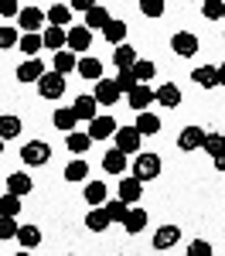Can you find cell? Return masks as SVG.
Instances as JSON below:
<instances>
[{"mask_svg": "<svg viewBox=\"0 0 225 256\" xmlns=\"http://www.w3.org/2000/svg\"><path fill=\"white\" fill-rule=\"evenodd\" d=\"M130 168H133V178H140L143 184L154 181V178H161V158L150 154V150H137V160Z\"/></svg>", "mask_w": 225, "mask_h": 256, "instance_id": "6da1fadb", "label": "cell"}, {"mask_svg": "<svg viewBox=\"0 0 225 256\" xmlns=\"http://www.w3.org/2000/svg\"><path fill=\"white\" fill-rule=\"evenodd\" d=\"M20 160H24V164H31V168H41V164H48V160H51V147H48L44 140H31V144H24V147H20Z\"/></svg>", "mask_w": 225, "mask_h": 256, "instance_id": "7a4b0ae2", "label": "cell"}, {"mask_svg": "<svg viewBox=\"0 0 225 256\" xmlns=\"http://www.w3.org/2000/svg\"><path fill=\"white\" fill-rule=\"evenodd\" d=\"M113 140H116V147H120L123 154H137V150H140V140H143V134L137 130V126H116Z\"/></svg>", "mask_w": 225, "mask_h": 256, "instance_id": "3957f363", "label": "cell"}, {"mask_svg": "<svg viewBox=\"0 0 225 256\" xmlns=\"http://www.w3.org/2000/svg\"><path fill=\"white\" fill-rule=\"evenodd\" d=\"M38 92L44 99H61V92H65V76L61 72H44L38 79Z\"/></svg>", "mask_w": 225, "mask_h": 256, "instance_id": "277c9868", "label": "cell"}, {"mask_svg": "<svg viewBox=\"0 0 225 256\" xmlns=\"http://www.w3.org/2000/svg\"><path fill=\"white\" fill-rule=\"evenodd\" d=\"M171 48H174V55H184V58H191V55H198L202 41L195 38L191 31H178V34L171 38Z\"/></svg>", "mask_w": 225, "mask_h": 256, "instance_id": "5b68a950", "label": "cell"}, {"mask_svg": "<svg viewBox=\"0 0 225 256\" xmlns=\"http://www.w3.org/2000/svg\"><path fill=\"white\" fill-rule=\"evenodd\" d=\"M126 102H130V110H137V113H143L150 102H154V89L147 86V82H137L130 92H126Z\"/></svg>", "mask_w": 225, "mask_h": 256, "instance_id": "8992f818", "label": "cell"}, {"mask_svg": "<svg viewBox=\"0 0 225 256\" xmlns=\"http://www.w3.org/2000/svg\"><path fill=\"white\" fill-rule=\"evenodd\" d=\"M68 52H75V55H85L89 52V44H92V31L82 24V28H68Z\"/></svg>", "mask_w": 225, "mask_h": 256, "instance_id": "52a82bcc", "label": "cell"}, {"mask_svg": "<svg viewBox=\"0 0 225 256\" xmlns=\"http://www.w3.org/2000/svg\"><path fill=\"white\" fill-rule=\"evenodd\" d=\"M140 195H143V181L140 178H123L120 181V188H116V198H123L126 205H133V202H140Z\"/></svg>", "mask_w": 225, "mask_h": 256, "instance_id": "ba28073f", "label": "cell"}, {"mask_svg": "<svg viewBox=\"0 0 225 256\" xmlns=\"http://www.w3.org/2000/svg\"><path fill=\"white\" fill-rule=\"evenodd\" d=\"M178 239H181V229H178V226H161V229L154 232V250H157V253H167Z\"/></svg>", "mask_w": 225, "mask_h": 256, "instance_id": "9c48e42d", "label": "cell"}, {"mask_svg": "<svg viewBox=\"0 0 225 256\" xmlns=\"http://www.w3.org/2000/svg\"><path fill=\"white\" fill-rule=\"evenodd\" d=\"M154 102H161L164 110H174V106H181V89L174 82H164L161 89L154 92Z\"/></svg>", "mask_w": 225, "mask_h": 256, "instance_id": "30bf717a", "label": "cell"}, {"mask_svg": "<svg viewBox=\"0 0 225 256\" xmlns=\"http://www.w3.org/2000/svg\"><path fill=\"white\" fill-rule=\"evenodd\" d=\"M113 134H116V120H113V116L89 120V137H92V140H106V137H113Z\"/></svg>", "mask_w": 225, "mask_h": 256, "instance_id": "8fae6325", "label": "cell"}, {"mask_svg": "<svg viewBox=\"0 0 225 256\" xmlns=\"http://www.w3.org/2000/svg\"><path fill=\"white\" fill-rule=\"evenodd\" d=\"M202 144H205L202 126H184L181 137H178V147H181V150H202Z\"/></svg>", "mask_w": 225, "mask_h": 256, "instance_id": "7c38bea8", "label": "cell"}, {"mask_svg": "<svg viewBox=\"0 0 225 256\" xmlns=\"http://www.w3.org/2000/svg\"><path fill=\"white\" fill-rule=\"evenodd\" d=\"M92 96L99 99V106H113V102H116L123 92L116 89V82H113V79H99V82H96V92H92Z\"/></svg>", "mask_w": 225, "mask_h": 256, "instance_id": "4fadbf2b", "label": "cell"}, {"mask_svg": "<svg viewBox=\"0 0 225 256\" xmlns=\"http://www.w3.org/2000/svg\"><path fill=\"white\" fill-rule=\"evenodd\" d=\"M44 20H48V18L41 14L38 7H20V14H17V24L24 28V31H38Z\"/></svg>", "mask_w": 225, "mask_h": 256, "instance_id": "5bb4252c", "label": "cell"}, {"mask_svg": "<svg viewBox=\"0 0 225 256\" xmlns=\"http://www.w3.org/2000/svg\"><path fill=\"white\" fill-rule=\"evenodd\" d=\"M96 106H99V99H96V96H79L75 102H72V110H75V116H79V120H85V123H89V120H96V116H99V113H96Z\"/></svg>", "mask_w": 225, "mask_h": 256, "instance_id": "9a60e30c", "label": "cell"}, {"mask_svg": "<svg viewBox=\"0 0 225 256\" xmlns=\"http://www.w3.org/2000/svg\"><path fill=\"white\" fill-rule=\"evenodd\" d=\"M41 76H44V65L38 58H27L17 65V82H38Z\"/></svg>", "mask_w": 225, "mask_h": 256, "instance_id": "2e32d148", "label": "cell"}, {"mask_svg": "<svg viewBox=\"0 0 225 256\" xmlns=\"http://www.w3.org/2000/svg\"><path fill=\"white\" fill-rule=\"evenodd\" d=\"M102 168H106V174H123V171H126V154H123L120 147L106 150V158H102Z\"/></svg>", "mask_w": 225, "mask_h": 256, "instance_id": "e0dca14e", "label": "cell"}, {"mask_svg": "<svg viewBox=\"0 0 225 256\" xmlns=\"http://www.w3.org/2000/svg\"><path fill=\"white\" fill-rule=\"evenodd\" d=\"M7 192H14V195H31L34 192V184H31V174H24V171H14V174L7 178Z\"/></svg>", "mask_w": 225, "mask_h": 256, "instance_id": "ac0fdd59", "label": "cell"}, {"mask_svg": "<svg viewBox=\"0 0 225 256\" xmlns=\"http://www.w3.org/2000/svg\"><path fill=\"white\" fill-rule=\"evenodd\" d=\"M85 229H89V232H106V229H109V216H106V208L92 205L89 216H85Z\"/></svg>", "mask_w": 225, "mask_h": 256, "instance_id": "d6986e66", "label": "cell"}, {"mask_svg": "<svg viewBox=\"0 0 225 256\" xmlns=\"http://www.w3.org/2000/svg\"><path fill=\"white\" fill-rule=\"evenodd\" d=\"M79 76L89 82H99L102 79V62L92 58V55H85V58H79Z\"/></svg>", "mask_w": 225, "mask_h": 256, "instance_id": "ffe728a7", "label": "cell"}, {"mask_svg": "<svg viewBox=\"0 0 225 256\" xmlns=\"http://www.w3.org/2000/svg\"><path fill=\"white\" fill-rule=\"evenodd\" d=\"M133 126L140 130L143 137H154V134L161 130V116H157V113H150V110H143L140 116H137V123H133Z\"/></svg>", "mask_w": 225, "mask_h": 256, "instance_id": "44dd1931", "label": "cell"}, {"mask_svg": "<svg viewBox=\"0 0 225 256\" xmlns=\"http://www.w3.org/2000/svg\"><path fill=\"white\" fill-rule=\"evenodd\" d=\"M143 226H147V212H143V208H126V216H123V229H126L130 236H137Z\"/></svg>", "mask_w": 225, "mask_h": 256, "instance_id": "7402d4cb", "label": "cell"}, {"mask_svg": "<svg viewBox=\"0 0 225 256\" xmlns=\"http://www.w3.org/2000/svg\"><path fill=\"white\" fill-rule=\"evenodd\" d=\"M41 41H44V48H51V52H61V48H65V41H68V31H65V28H44Z\"/></svg>", "mask_w": 225, "mask_h": 256, "instance_id": "603a6c76", "label": "cell"}, {"mask_svg": "<svg viewBox=\"0 0 225 256\" xmlns=\"http://www.w3.org/2000/svg\"><path fill=\"white\" fill-rule=\"evenodd\" d=\"M44 18L51 20V28H68V20H72V7H68V4H55Z\"/></svg>", "mask_w": 225, "mask_h": 256, "instance_id": "cb8c5ba5", "label": "cell"}, {"mask_svg": "<svg viewBox=\"0 0 225 256\" xmlns=\"http://www.w3.org/2000/svg\"><path fill=\"white\" fill-rule=\"evenodd\" d=\"M191 79L198 82L202 89H215V86H219V79H215V65H198V68L191 72Z\"/></svg>", "mask_w": 225, "mask_h": 256, "instance_id": "d4e9b609", "label": "cell"}, {"mask_svg": "<svg viewBox=\"0 0 225 256\" xmlns=\"http://www.w3.org/2000/svg\"><path fill=\"white\" fill-rule=\"evenodd\" d=\"M102 38L109 41V44H123V38H126V24H123V20H113V18H109V24L102 28Z\"/></svg>", "mask_w": 225, "mask_h": 256, "instance_id": "484cf974", "label": "cell"}, {"mask_svg": "<svg viewBox=\"0 0 225 256\" xmlns=\"http://www.w3.org/2000/svg\"><path fill=\"white\" fill-rule=\"evenodd\" d=\"M17 48L24 52V55H27V58H31V55H38L41 48H44V41H41L38 31H27V34H24V38L17 41Z\"/></svg>", "mask_w": 225, "mask_h": 256, "instance_id": "4316f807", "label": "cell"}, {"mask_svg": "<svg viewBox=\"0 0 225 256\" xmlns=\"http://www.w3.org/2000/svg\"><path fill=\"white\" fill-rule=\"evenodd\" d=\"M130 72L137 76V82H150L154 76H157V65H154V62H147V58H137L133 65H130Z\"/></svg>", "mask_w": 225, "mask_h": 256, "instance_id": "83f0119b", "label": "cell"}, {"mask_svg": "<svg viewBox=\"0 0 225 256\" xmlns=\"http://www.w3.org/2000/svg\"><path fill=\"white\" fill-rule=\"evenodd\" d=\"M106 198H109V188H106L102 181H89V184H85V202H89V205H102Z\"/></svg>", "mask_w": 225, "mask_h": 256, "instance_id": "f1b7e54d", "label": "cell"}, {"mask_svg": "<svg viewBox=\"0 0 225 256\" xmlns=\"http://www.w3.org/2000/svg\"><path fill=\"white\" fill-rule=\"evenodd\" d=\"M17 242L24 246V250H38L41 246V232L34 229V226H20L17 229Z\"/></svg>", "mask_w": 225, "mask_h": 256, "instance_id": "f546056e", "label": "cell"}, {"mask_svg": "<svg viewBox=\"0 0 225 256\" xmlns=\"http://www.w3.org/2000/svg\"><path fill=\"white\" fill-rule=\"evenodd\" d=\"M102 208H106L109 222H123V216H126V208H130V205H126L123 198H106V202H102Z\"/></svg>", "mask_w": 225, "mask_h": 256, "instance_id": "4dcf8cb0", "label": "cell"}, {"mask_svg": "<svg viewBox=\"0 0 225 256\" xmlns=\"http://www.w3.org/2000/svg\"><path fill=\"white\" fill-rule=\"evenodd\" d=\"M106 24H109V10H106V7L96 4V7L85 10V28H106Z\"/></svg>", "mask_w": 225, "mask_h": 256, "instance_id": "1f68e13d", "label": "cell"}, {"mask_svg": "<svg viewBox=\"0 0 225 256\" xmlns=\"http://www.w3.org/2000/svg\"><path fill=\"white\" fill-rule=\"evenodd\" d=\"M75 123H79V116H75V110H72V106H68V110H55V126H58V130L72 134V130H75Z\"/></svg>", "mask_w": 225, "mask_h": 256, "instance_id": "d6a6232c", "label": "cell"}, {"mask_svg": "<svg viewBox=\"0 0 225 256\" xmlns=\"http://www.w3.org/2000/svg\"><path fill=\"white\" fill-rule=\"evenodd\" d=\"M72 68H79V58H75V52H55V72H72Z\"/></svg>", "mask_w": 225, "mask_h": 256, "instance_id": "836d02e7", "label": "cell"}, {"mask_svg": "<svg viewBox=\"0 0 225 256\" xmlns=\"http://www.w3.org/2000/svg\"><path fill=\"white\" fill-rule=\"evenodd\" d=\"M65 144H68V150H72V154H85V150H89V144H92V137H89V134H79V130H72Z\"/></svg>", "mask_w": 225, "mask_h": 256, "instance_id": "e575fe53", "label": "cell"}, {"mask_svg": "<svg viewBox=\"0 0 225 256\" xmlns=\"http://www.w3.org/2000/svg\"><path fill=\"white\" fill-rule=\"evenodd\" d=\"M0 216H20V195L14 192H7V195H0Z\"/></svg>", "mask_w": 225, "mask_h": 256, "instance_id": "d590c367", "label": "cell"}, {"mask_svg": "<svg viewBox=\"0 0 225 256\" xmlns=\"http://www.w3.org/2000/svg\"><path fill=\"white\" fill-rule=\"evenodd\" d=\"M0 137L3 140L20 137V120L17 116H0Z\"/></svg>", "mask_w": 225, "mask_h": 256, "instance_id": "8d00e7d4", "label": "cell"}, {"mask_svg": "<svg viewBox=\"0 0 225 256\" xmlns=\"http://www.w3.org/2000/svg\"><path fill=\"white\" fill-rule=\"evenodd\" d=\"M85 174H89V164H85V160H72V164L65 168V181H72V184H75V181H85Z\"/></svg>", "mask_w": 225, "mask_h": 256, "instance_id": "74e56055", "label": "cell"}, {"mask_svg": "<svg viewBox=\"0 0 225 256\" xmlns=\"http://www.w3.org/2000/svg\"><path fill=\"white\" fill-rule=\"evenodd\" d=\"M113 62H116L120 68H130V65L137 62V52H133L130 44H116V55H113Z\"/></svg>", "mask_w": 225, "mask_h": 256, "instance_id": "f35d334b", "label": "cell"}, {"mask_svg": "<svg viewBox=\"0 0 225 256\" xmlns=\"http://www.w3.org/2000/svg\"><path fill=\"white\" fill-rule=\"evenodd\" d=\"M202 150H208L212 158H215V154H222V150H225V137H222V134H205Z\"/></svg>", "mask_w": 225, "mask_h": 256, "instance_id": "ab89813d", "label": "cell"}, {"mask_svg": "<svg viewBox=\"0 0 225 256\" xmlns=\"http://www.w3.org/2000/svg\"><path fill=\"white\" fill-rule=\"evenodd\" d=\"M116 89H120L123 96H126V92H130V89H133V86H137V76H133V72H130V68H120V76H116Z\"/></svg>", "mask_w": 225, "mask_h": 256, "instance_id": "60d3db41", "label": "cell"}, {"mask_svg": "<svg viewBox=\"0 0 225 256\" xmlns=\"http://www.w3.org/2000/svg\"><path fill=\"white\" fill-rule=\"evenodd\" d=\"M17 41H20L17 28H3V24H0V52H7V48H14Z\"/></svg>", "mask_w": 225, "mask_h": 256, "instance_id": "b9f144b4", "label": "cell"}, {"mask_svg": "<svg viewBox=\"0 0 225 256\" xmlns=\"http://www.w3.org/2000/svg\"><path fill=\"white\" fill-rule=\"evenodd\" d=\"M17 222H14V216H0V239H17Z\"/></svg>", "mask_w": 225, "mask_h": 256, "instance_id": "7bdbcfd3", "label": "cell"}, {"mask_svg": "<svg viewBox=\"0 0 225 256\" xmlns=\"http://www.w3.org/2000/svg\"><path fill=\"white\" fill-rule=\"evenodd\" d=\"M222 7H225V0H205L202 14H205L208 20H219V18H222Z\"/></svg>", "mask_w": 225, "mask_h": 256, "instance_id": "ee69618b", "label": "cell"}, {"mask_svg": "<svg viewBox=\"0 0 225 256\" xmlns=\"http://www.w3.org/2000/svg\"><path fill=\"white\" fill-rule=\"evenodd\" d=\"M140 10L147 18H161L164 14V0H140Z\"/></svg>", "mask_w": 225, "mask_h": 256, "instance_id": "f6af8a7d", "label": "cell"}, {"mask_svg": "<svg viewBox=\"0 0 225 256\" xmlns=\"http://www.w3.org/2000/svg\"><path fill=\"white\" fill-rule=\"evenodd\" d=\"M188 256H212V246H208L205 239H195V242L188 246Z\"/></svg>", "mask_w": 225, "mask_h": 256, "instance_id": "bcb514c9", "label": "cell"}, {"mask_svg": "<svg viewBox=\"0 0 225 256\" xmlns=\"http://www.w3.org/2000/svg\"><path fill=\"white\" fill-rule=\"evenodd\" d=\"M17 14H20L17 0H0V18H17Z\"/></svg>", "mask_w": 225, "mask_h": 256, "instance_id": "7dc6e473", "label": "cell"}, {"mask_svg": "<svg viewBox=\"0 0 225 256\" xmlns=\"http://www.w3.org/2000/svg\"><path fill=\"white\" fill-rule=\"evenodd\" d=\"M68 7L72 10H89V7H96V0H68Z\"/></svg>", "mask_w": 225, "mask_h": 256, "instance_id": "c3c4849f", "label": "cell"}, {"mask_svg": "<svg viewBox=\"0 0 225 256\" xmlns=\"http://www.w3.org/2000/svg\"><path fill=\"white\" fill-rule=\"evenodd\" d=\"M215 79H219V86H225V62H222V65H215Z\"/></svg>", "mask_w": 225, "mask_h": 256, "instance_id": "681fc988", "label": "cell"}, {"mask_svg": "<svg viewBox=\"0 0 225 256\" xmlns=\"http://www.w3.org/2000/svg\"><path fill=\"white\" fill-rule=\"evenodd\" d=\"M212 160H215V168H219V171H222V174H225V150H222V154H215V158H212Z\"/></svg>", "mask_w": 225, "mask_h": 256, "instance_id": "f907efd6", "label": "cell"}, {"mask_svg": "<svg viewBox=\"0 0 225 256\" xmlns=\"http://www.w3.org/2000/svg\"><path fill=\"white\" fill-rule=\"evenodd\" d=\"M3 144H7V140H3V137H0V154H3Z\"/></svg>", "mask_w": 225, "mask_h": 256, "instance_id": "816d5d0a", "label": "cell"}, {"mask_svg": "<svg viewBox=\"0 0 225 256\" xmlns=\"http://www.w3.org/2000/svg\"><path fill=\"white\" fill-rule=\"evenodd\" d=\"M222 18H225V7H222Z\"/></svg>", "mask_w": 225, "mask_h": 256, "instance_id": "f5cc1de1", "label": "cell"}, {"mask_svg": "<svg viewBox=\"0 0 225 256\" xmlns=\"http://www.w3.org/2000/svg\"><path fill=\"white\" fill-rule=\"evenodd\" d=\"M0 246H3V239H0Z\"/></svg>", "mask_w": 225, "mask_h": 256, "instance_id": "db71d44e", "label": "cell"}]
</instances>
